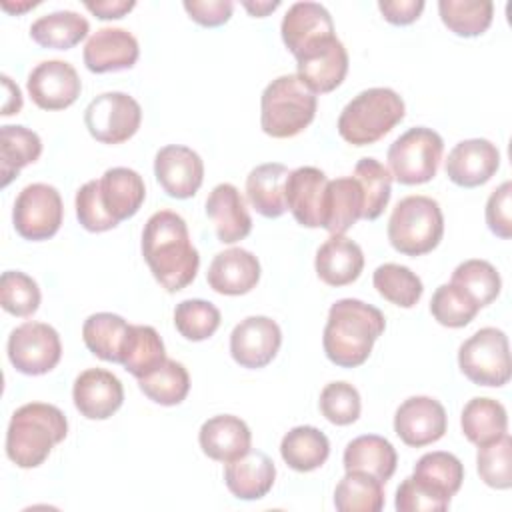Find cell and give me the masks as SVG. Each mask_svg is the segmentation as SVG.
Returning a JSON list of instances; mask_svg holds the SVG:
<instances>
[{
  "mask_svg": "<svg viewBox=\"0 0 512 512\" xmlns=\"http://www.w3.org/2000/svg\"><path fill=\"white\" fill-rule=\"evenodd\" d=\"M142 256L166 292H178L194 282L200 256L190 242L184 218L172 210L154 212L142 230Z\"/></svg>",
  "mask_w": 512,
  "mask_h": 512,
  "instance_id": "cell-1",
  "label": "cell"
},
{
  "mask_svg": "<svg viewBox=\"0 0 512 512\" xmlns=\"http://www.w3.org/2000/svg\"><path fill=\"white\" fill-rule=\"evenodd\" d=\"M384 328L386 318L376 306L356 298L336 300L322 334L324 354L340 368H356L368 360Z\"/></svg>",
  "mask_w": 512,
  "mask_h": 512,
  "instance_id": "cell-2",
  "label": "cell"
},
{
  "mask_svg": "<svg viewBox=\"0 0 512 512\" xmlns=\"http://www.w3.org/2000/svg\"><path fill=\"white\" fill-rule=\"evenodd\" d=\"M68 434L64 412L46 402L20 406L6 430V456L18 468H38Z\"/></svg>",
  "mask_w": 512,
  "mask_h": 512,
  "instance_id": "cell-3",
  "label": "cell"
},
{
  "mask_svg": "<svg viewBox=\"0 0 512 512\" xmlns=\"http://www.w3.org/2000/svg\"><path fill=\"white\" fill-rule=\"evenodd\" d=\"M406 104L392 88H368L356 94L338 116V134L352 146H368L384 138L404 120Z\"/></svg>",
  "mask_w": 512,
  "mask_h": 512,
  "instance_id": "cell-4",
  "label": "cell"
},
{
  "mask_svg": "<svg viewBox=\"0 0 512 512\" xmlns=\"http://www.w3.org/2000/svg\"><path fill=\"white\" fill-rule=\"evenodd\" d=\"M316 106V94L296 74H282L260 96V126L272 138H292L314 120Z\"/></svg>",
  "mask_w": 512,
  "mask_h": 512,
  "instance_id": "cell-5",
  "label": "cell"
},
{
  "mask_svg": "<svg viewBox=\"0 0 512 512\" xmlns=\"http://www.w3.org/2000/svg\"><path fill=\"white\" fill-rule=\"evenodd\" d=\"M444 236V216L440 204L422 194L402 198L388 220V240L404 256L432 252Z\"/></svg>",
  "mask_w": 512,
  "mask_h": 512,
  "instance_id": "cell-6",
  "label": "cell"
},
{
  "mask_svg": "<svg viewBox=\"0 0 512 512\" xmlns=\"http://www.w3.org/2000/svg\"><path fill=\"white\" fill-rule=\"evenodd\" d=\"M444 152L442 136L426 126H416L400 134L388 148L386 160L392 178L404 186L430 182Z\"/></svg>",
  "mask_w": 512,
  "mask_h": 512,
  "instance_id": "cell-7",
  "label": "cell"
},
{
  "mask_svg": "<svg viewBox=\"0 0 512 512\" xmlns=\"http://www.w3.org/2000/svg\"><path fill=\"white\" fill-rule=\"evenodd\" d=\"M460 372L478 386L500 388L512 376L508 336L492 326L480 328L458 348Z\"/></svg>",
  "mask_w": 512,
  "mask_h": 512,
  "instance_id": "cell-8",
  "label": "cell"
},
{
  "mask_svg": "<svg viewBox=\"0 0 512 512\" xmlns=\"http://www.w3.org/2000/svg\"><path fill=\"white\" fill-rule=\"evenodd\" d=\"M64 218V206L60 192L44 182L28 184L20 190L12 208L14 230L32 242L52 238Z\"/></svg>",
  "mask_w": 512,
  "mask_h": 512,
  "instance_id": "cell-9",
  "label": "cell"
},
{
  "mask_svg": "<svg viewBox=\"0 0 512 512\" xmlns=\"http://www.w3.org/2000/svg\"><path fill=\"white\" fill-rule=\"evenodd\" d=\"M142 122L140 104L126 92H104L84 110V124L90 136L102 144L130 140Z\"/></svg>",
  "mask_w": 512,
  "mask_h": 512,
  "instance_id": "cell-10",
  "label": "cell"
},
{
  "mask_svg": "<svg viewBox=\"0 0 512 512\" xmlns=\"http://www.w3.org/2000/svg\"><path fill=\"white\" fill-rule=\"evenodd\" d=\"M8 360L26 374L40 376L56 368L62 358V342L58 332L46 322H24L8 336Z\"/></svg>",
  "mask_w": 512,
  "mask_h": 512,
  "instance_id": "cell-11",
  "label": "cell"
},
{
  "mask_svg": "<svg viewBox=\"0 0 512 512\" xmlns=\"http://www.w3.org/2000/svg\"><path fill=\"white\" fill-rule=\"evenodd\" d=\"M348 72V52L336 38H324L296 56V76L314 92L336 90Z\"/></svg>",
  "mask_w": 512,
  "mask_h": 512,
  "instance_id": "cell-12",
  "label": "cell"
},
{
  "mask_svg": "<svg viewBox=\"0 0 512 512\" xmlns=\"http://www.w3.org/2000/svg\"><path fill=\"white\" fill-rule=\"evenodd\" d=\"M26 90L38 108L54 112L64 110L78 100L82 82L70 62L44 60L30 70Z\"/></svg>",
  "mask_w": 512,
  "mask_h": 512,
  "instance_id": "cell-13",
  "label": "cell"
},
{
  "mask_svg": "<svg viewBox=\"0 0 512 512\" xmlns=\"http://www.w3.org/2000/svg\"><path fill=\"white\" fill-rule=\"evenodd\" d=\"M282 344L280 326L268 316H248L230 334V354L236 364L248 370L268 366Z\"/></svg>",
  "mask_w": 512,
  "mask_h": 512,
  "instance_id": "cell-14",
  "label": "cell"
},
{
  "mask_svg": "<svg viewBox=\"0 0 512 512\" xmlns=\"http://www.w3.org/2000/svg\"><path fill=\"white\" fill-rule=\"evenodd\" d=\"M448 428L444 406L430 396L406 398L394 414L396 436L412 448H422L438 442Z\"/></svg>",
  "mask_w": 512,
  "mask_h": 512,
  "instance_id": "cell-15",
  "label": "cell"
},
{
  "mask_svg": "<svg viewBox=\"0 0 512 512\" xmlns=\"http://www.w3.org/2000/svg\"><path fill=\"white\" fill-rule=\"evenodd\" d=\"M154 176L170 198L186 200L192 198L202 186L204 162L192 148L168 144L154 156Z\"/></svg>",
  "mask_w": 512,
  "mask_h": 512,
  "instance_id": "cell-16",
  "label": "cell"
},
{
  "mask_svg": "<svg viewBox=\"0 0 512 512\" xmlns=\"http://www.w3.org/2000/svg\"><path fill=\"white\" fill-rule=\"evenodd\" d=\"M76 410L88 420H106L124 402V388L116 374L104 368H88L80 372L72 386Z\"/></svg>",
  "mask_w": 512,
  "mask_h": 512,
  "instance_id": "cell-17",
  "label": "cell"
},
{
  "mask_svg": "<svg viewBox=\"0 0 512 512\" xmlns=\"http://www.w3.org/2000/svg\"><path fill=\"white\" fill-rule=\"evenodd\" d=\"M500 168V152L486 138L458 142L446 158V176L460 188L486 184Z\"/></svg>",
  "mask_w": 512,
  "mask_h": 512,
  "instance_id": "cell-18",
  "label": "cell"
},
{
  "mask_svg": "<svg viewBox=\"0 0 512 512\" xmlns=\"http://www.w3.org/2000/svg\"><path fill=\"white\" fill-rule=\"evenodd\" d=\"M140 56L138 40L126 28H100L96 30L82 52L84 66L94 74L128 70Z\"/></svg>",
  "mask_w": 512,
  "mask_h": 512,
  "instance_id": "cell-19",
  "label": "cell"
},
{
  "mask_svg": "<svg viewBox=\"0 0 512 512\" xmlns=\"http://www.w3.org/2000/svg\"><path fill=\"white\" fill-rule=\"evenodd\" d=\"M328 178L320 168L300 166L290 170L284 184L286 210L304 228H322V202Z\"/></svg>",
  "mask_w": 512,
  "mask_h": 512,
  "instance_id": "cell-20",
  "label": "cell"
},
{
  "mask_svg": "<svg viewBox=\"0 0 512 512\" xmlns=\"http://www.w3.org/2000/svg\"><path fill=\"white\" fill-rule=\"evenodd\" d=\"M206 280L218 294L242 296L256 288L260 280V262L250 250L228 248L212 258Z\"/></svg>",
  "mask_w": 512,
  "mask_h": 512,
  "instance_id": "cell-21",
  "label": "cell"
},
{
  "mask_svg": "<svg viewBox=\"0 0 512 512\" xmlns=\"http://www.w3.org/2000/svg\"><path fill=\"white\" fill-rule=\"evenodd\" d=\"M280 34L294 58L312 44L336 36L330 12L318 2H296L282 18Z\"/></svg>",
  "mask_w": 512,
  "mask_h": 512,
  "instance_id": "cell-22",
  "label": "cell"
},
{
  "mask_svg": "<svg viewBox=\"0 0 512 512\" xmlns=\"http://www.w3.org/2000/svg\"><path fill=\"white\" fill-rule=\"evenodd\" d=\"M206 214L214 224L216 236L222 244H234L244 240L252 230V218L240 190L222 182L212 188L206 198Z\"/></svg>",
  "mask_w": 512,
  "mask_h": 512,
  "instance_id": "cell-23",
  "label": "cell"
},
{
  "mask_svg": "<svg viewBox=\"0 0 512 512\" xmlns=\"http://www.w3.org/2000/svg\"><path fill=\"white\" fill-rule=\"evenodd\" d=\"M198 442L208 458L228 464L250 450L252 432L242 418L218 414L200 426Z\"/></svg>",
  "mask_w": 512,
  "mask_h": 512,
  "instance_id": "cell-24",
  "label": "cell"
},
{
  "mask_svg": "<svg viewBox=\"0 0 512 512\" xmlns=\"http://www.w3.org/2000/svg\"><path fill=\"white\" fill-rule=\"evenodd\" d=\"M276 480V466L272 458L260 450H248L224 468V482L228 490L240 500L264 498Z\"/></svg>",
  "mask_w": 512,
  "mask_h": 512,
  "instance_id": "cell-25",
  "label": "cell"
},
{
  "mask_svg": "<svg viewBox=\"0 0 512 512\" xmlns=\"http://www.w3.org/2000/svg\"><path fill=\"white\" fill-rule=\"evenodd\" d=\"M364 210V194L354 176L328 180L322 202V228L334 236L350 230Z\"/></svg>",
  "mask_w": 512,
  "mask_h": 512,
  "instance_id": "cell-26",
  "label": "cell"
},
{
  "mask_svg": "<svg viewBox=\"0 0 512 512\" xmlns=\"http://www.w3.org/2000/svg\"><path fill=\"white\" fill-rule=\"evenodd\" d=\"M314 268L318 278L328 286H346L358 280L364 268L362 248L342 236H330L316 252Z\"/></svg>",
  "mask_w": 512,
  "mask_h": 512,
  "instance_id": "cell-27",
  "label": "cell"
},
{
  "mask_svg": "<svg viewBox=\"0 0 512 512\" xmlns=\"http://www.w3.org/2000/svg\"><path fill=\"white\" fill-rule=\"evenodd\" d=\"M98 182L102 204L116 222L132 218L144 204L146 186L142 176L132 168H108Z\"/></svg>",
  "mask_w": 512,
  "mask_h": 512,
  "instance_id": "cell-28",
  "label": "cell"
},
{
  "mask_svg": "<svg viewBox=\"0 0 512 512\" xmlns=\"http://www.w3.org/2000/svg\"><path fill=\"white\" fill-rule=\"evenodd\" d=\"M342 462L346 472L360 470L384 484L396 472L398 454L384 436L364 434L346 444Z\"/></svg>",
  "mask_w": 512,
  "mask_h": 512,
  "instance_id": "cell-29",
  "label": "cell"
},
{
  "mask_svg": "<svg viewBox=\"0 0 512 512\" xmlns=\"http://www.w3.org/2000/svg\"><path fill=\"white\" fill-rule=\"evenodd\" d=\"M290 170L280 162L260 164L246 178V196L252 208L264 218H280L286 212L284 184Z\"/></svg>",
  "mask_w": 512,
  "mask_h": 512,
  "instance_id": "cell-30",
  "label": "cell"
},
{
  "mask_svg": "<svg viewBox=\"0 0 512 512\" xmlns=\"http://www.w3.org/2000/svg\"><path fill=\"white\" fill-rule=\"evenodd\" d=\"M412 478L440 500L450 502L464 482V466L452 452L434 450L418 458Z\"/></svg>",
  "mask_w": 512,
  "mask_h": 512,
  "instance_id": "cell-31",
  "label": "cell"
},
{
  "mask_svg": "<svg viewBox=\"0 0 512 512\" xmlns=\"http://www.w3.org/2000/svg\"><path fill=\"white\" fill-rule=\"evenodd\" d=\"M166 362V350L156 328L146 324H130L122 352L120 364L134 376L144 378L152 374Z\"/></svg>",
  "mask_w": 512,
  "mask_h": 512,
  "instance_id": "cell-32",
  "label": "cell"
},
{
  "mask_svg": "<svg viewBox=\"0 0 512 512\" xmlns=\"http://www.w3.org/2000/svg\"><path fill=\"white\" fill-rule=\"evenodd\" d=\"M90 32V24L74 10H58L40 16L30 26V38L52 50H70L80 44Z\"/></svg>",
  "mask_w": 512,
  "mask_h": 512,
  "instance_id": "cell-33",
  "label": "cell"
},
{
  "mask_svg": "<svg viewBox=\"0 0 512 512\" xmlns=\"http://www.w3.org/2000/svg\"><path fill=\"white\" fill-rule=\"evenodd\" d=\"M42 154L40 136L20 124H6L0 128V174L2 188H6L24 166L34 164Z\"/></svg>",
  "mask_w": 512,
  "mask_h": 512,
  "instance_id": "cell-34",
  "label": "cell"
},
{
  "mask_svg": "<svg viewBox=\"0 0 512 512\" xmlns=\"http://www.w3.org/2000/svg\"><path fill=\"white\" fill-rule=\"evenodd\" d=\"M282 460L296 472H312L330 456V442L316 426H294L280 442Z\"/></svg>",
  "mask_w": 512,
  "mask_h": 512,
  "instance_id": "cell-35",
  "label": "cell"
},
{
  "mask_svg": "<svg viewBox=\"0 0 512 512\" xmlns=\"http://www.w3.org/2000/svg\"><path fill=\"white\" fill-rule=\"evenodd\" d=\"M462 434L468 442L484 446L498 440L508 430L506 408L494 398H472L466 402L460 414Z\"/></svg>",
  "mask_w": 512,
  "mask_h": 512,
  "instance_id": "cell-36",
  "label": "cell"
},
{
  "mask_svg": "<svg viewBox=\"0 0 512 512\" xmlns=\"http://www.w3.org/2000/svg\"><path fill=\"white\" fill-rule=\"evenodd\" d=\"M130 324L112 312L90 314L82 324V340L86 348L100 360L120 364V352Z\"/></svg>",
  "mask_w": 512,
  "mask_h": 512,
  "instance_id": "cell-37",
  "label": "cell"
},
{
  "mask_svg": "<svg viewBox=\"0 0 512 512\" xmlns=\"http://www.w3.org/2000/svg\"><path fill=\"white\" fill-rule=\"evenodd\" d=\"M334 506L338 512H380L384 508L382 482L366 472L350 470L336 484Z\"/></svg>",
  "mask_w": 512,
  "mask_h": 512,
  "instance_id": "cell-38",
  "label": "cell"
},
{
  "mask_svg": "<svg viewBox=\"0 0 512 512\" xmlns=\"http://www.w3.org/2000/svg\"><path fill=\"white\" fill-rule=\"evenodd\" d=\"M438 12L442 24L462 38L484 34L494 18L490 0H440Z\"/></svg>",
  "mask_w": 512,
  "mask_h": 512,
  "instance_id": "cell-39",
  "label": "cell"
},
{
  "mask_svg": "<svg viewBox=\"0 0 512 512\" xmlns=\"http://www.w3.org/2000/svg\"><path fill=\"white\" fill-rule=\"evenodd\" d=\"M372 284L384 300L400 308L416 306L424 292L422 280L408 266L394 262L380 264L372 274Z\"/></svg>",
  "mask_w": 512,
  "mask_h": 512,
  "instance_id": "cell-40",
  "label": "cell"
},
{
  "mask_svg": "<svg viewBox=\"0 0 512 512\" xmlns=\"http://www.w3.org/2000/svg\"><path fill=\"white\" fill-rule=\"evenodd\" d=\"M354 178L358 180L364 194V220H376L390 202L392 174L376 158H360L354 166Z\"/></svg>",
  "mask_w": 512,
  "mask_h": 512,
  "instance_id": "cell-41",
  "label": "cell"
},
{
  "mask_svg": "<svg viewBox=\"0 0 512 512\" xmlns=\"http://www.w3.org/2000/svg\"><path fill=\"white\" fill-rule=\"evenodd\" d=\"M140 390L146 398L160 406H176L190 392V376L188 370L176 362L166 358V362L156 368L152 374L138 380Z\"/></svg>",
  "mask_w": 512,
  "mask_h": 512,
  "instance_id": "cell-42",
  "label": "cell"
},
{
  "mask_svg": "<svg viewBox=\"0 0 512 512\" xmlns=\"http://www.w3.org/2000/svg\"><path fill=\"white\" fill-rule=\"evenodd\" d=\"M452 284L460 286L480 308L492 304L502 288L498 270L480 258H470L460 262L452 272Z\"/></svg>",
  "mask_w": 512,
  "mask_h": 512,
  "instance_id": "cell-43",
  "label": "cell"
},
{
  "mask_svg": "<svg viewBox=\"0 0 512 512\" xmlns=\"http://www.w3.org/2000/svg\"><path fill=\"white\" fill-rule=\"evenodd\" d=\"M220 310L202 298H188L174 308V326L186 340L202 342L214 336L220 326Z\"/></svg>",
  "mask_w": 512,
  "mask_h": 512,
  "instance_id": "cell-44",
  "label": "cell"
},
{
  "mask_svg": "<svg viewBox=\"0 0 512 512\" xmlns=\"http://www.w3.org/2000/svg\"><path fill=\"white\" fill-rule=\"evenodd\" d=\"M480 306L456 284H442L434 290L430 300V312L434 320L446 328H464L468 326Z\"/></svg>",
  "mask_w": 512,
  "mask_h": 512,
  "instance_id": "cell-45",
  "label": "cell"
},
{
  "mask_svg": "<svg viewBox=\"0 0 512 512\" xmlns=\"http://www.w3.org/2000/svg\"><path fill=\"white\" fill-rule=\"evenodd\" d=\"M476 468L486 486L508 490L512 486V438L504 434L494 442L478 446Z\"/></svg>",
  "mask_w": 512,
  "mask_h": 512,
  "instance_id": "cell-46",
  "label": "cell"
},
{
  "mask_svg": "<svg viewBox=\"0 0 512 512\" xmlns=\"http://www.w3.org/2000/svg\"><path fill=\"white\" fill-rule=\"evenodd\" d=\"M40 288L36 280L20 270H6L0 278V304L18 318L32 316L40 306Z\"/></svg>",
  "mask_w": 512,
  "mask_h": 512,
  "instance_id": "cell-47",
  "label": "cell"
},
{
  "mask_svg": "<svg viewBox=\"0 0 512 512\" xmlns=\"http://www.w3.org/2000/svg\"><path fill=\"white\" fill-rule=\"evenodd\" d=\"M318 406L322 416L336 426H348L356 422L362 410L358 390L344 380L326 384L320 392Z\"/></svg>",
  "mask_w": 512,
  "mask_h": 512,
  "instance_id": "cell-48",
  "label": "cell"
},
{
  "mask_svg": "<svg viewBox=\"0 0 512 512\" xmlns=\"http://www.w3.org/2000/svg\"><path fill=\"white\" fill-rule=\"evenodd\" d=\"M76 218L88 232H106L118 226V222L106 212L100 198V182L88 180L76 192Z\"/></svg>",
  "mask_w": 512,
  "mask_h": 512,
  "instance_id": "cell-49",
  "label": "cell"
},
{
  "mask_svg": "<svg viewBox=\"0 0 512 512\" xmlns=\"http://www.w3.org/2000/svg\"><path fill=\"white\" fill-rule=\"evenodd\" d=\"M486 224L502 240L512 238V182H502L486 202Z\"/></svg>",
  "mask_w": 512,
  "mask_h": 512,
  "instance_id": "cell-50",
  "label": "cell"
},
{
  "mask_svg": "<svg viewBox=\"0 0 512 512\" xmlns=\"http://www.w3.org/2000/svg\"><path fill=\"white\" fill-rule=\"evenodd\" d=\"M394 506L398 512H444L450 502L440 500L424 486H420L412 476L404 478L396 490Z\"/></svg>",
  "mask_w": 512,
  "mask_h": 512,
  "instance_id": "cell-51",
  "label": "cell"
},
{
  "mask_svg": "<svg viewBox=\"0 0 512 512\" xmlns=\"http://www.w3.org/2000/svg\"><path fill=\"white\" fill-rule=\"evenodd\" d=\"M182 6L188 16L204 28H216L226 24L234 10V4L230 0H184Z\"/></svg>",
  "mask_w": 512,
  "mask_h": 512,
  "instance_id": "cell-52",
  "label": "cell"
},
{
  "mask_svg": "<svg viewBox=\"0 0 512 512\" xmlns=\"http://www.w3.org/2000/svg\"><path fill=\"white\" fill-rule=\"evenodd\" d=\"M378 10L384 20L394 26H408L416 22L424 10L422 0H380Z\"/></svg>",
  "mask_w": 512,
  "mask_h": 512,
  "instance_id": "cell-53",
  "label": "cell"
},
{
  "mask_svg": "<svg viewBox=\"0 0 512 512\" xmlns=\"http://www.w3.org/2000/svg\"><path fill=\"white\" fill-rule=\"evenodd\" d=\"M84 6L100 20H118L124 18L134 6V0H102V2H84Z\"/></svg>",
  "mask_w": 512,
  "mask_h": 512,
  "instance_id": "cell-54",
  "label": "cell"
},
{
  "mask_svg": "<svg viewBox=\"0 0 512 512\" xmlns=\"http://www.w3.org/2000/svg\"><path fill=\"white\" fill-rule=\"evenodd\" d=\"M2 84H4V90H6V100H4V106H2V116L18 114L20 108H22L20 88L6 74H2Z\"/></svg>",
  "mask_w": 512,
  "mask_h": 512,
  "instance_id": "cell-55",
  "label": "cell"
},
{
  "mask_svg": "<svg viewBox=\"0 0 512 512\" xmlns=\"http://www.w3.org/2000/svg\"><path fill=\"white\" fill-rule=\"evenodd\" d=\"M242 6H244L254 18H264V16H268L270 12H274V10L280 6V2H278V0H274V2L258 0V2H242Z\"/></svg>",
  "mask_w": 512,
  "mask_h": 512,
  "instance_id": "cell-56",
  "label": "cell"
},
{
  "mask_svg": "<svg viewBox=\"0 0 512 512\" xmlns=\"http://www.w3.org/2000/svg\"><path fill=\"white\" fill-rule=\"evenodd\" d=\"M34 6H38V2H22V4H10V2H2V8L6 10V12H10V14H22V12H26V10H30V8H34Z\"/></svg>",
  "mask_w": 512,
  "mask_h": 512,
  "instance_id": "cell-57",
  "label": "cell"
}]
</instances>
